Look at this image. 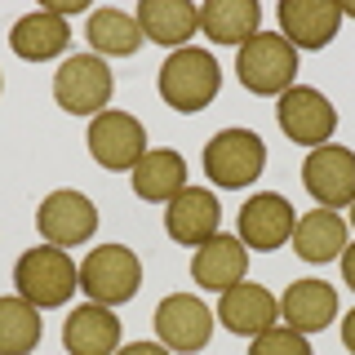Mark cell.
<instances>
[{"mask_svg":"<svg viewBox=\"0 0 355 355\" xmlns=\"http://www.w3.org/2000/svg\"><path fill=\"white\" fill-rule=\"evenodd\" d=\"M14 288L22 302H31L36 311L67 306L71 293L80 288V266L58 244H36L14 262Z\"/></svg>","mask_w":355,"mask_h":355,"instance_id":"6da1fadb","label":"cell"},{"mask_svg":"<svg viewBox=\"0 0 355 355\" xmlns=\"http://www.w3.org/2000/svg\"><path fill=\"white\" fill-rule=\"evenodd\" d=\"M222 89V67L209 49L200 44H187V49H173L169 58L160 62V98L182 116H196L218 98Z\"/></svg>","mask_w":355,"mask_h":355,"instance_id":"7a4b0ae2","label":"cell"},{"mask_svg":"<svg viewBox=\"0 0 355 355\" xmlns=\"http://www.w3.org/2000/svg\"><path fill=\"white\" fill-rule=\"evenodd\" d=\"M236 76L249 94L258 98H280L284 89H293L297 76V49L280 31H258L253 40H244L236 49Z\"/></svg>","mask_w":355,"mask_h":355,"instance_id":"3957f363","label":"cell"},{"mask_svg":"<svg viewBox=\"0 0 355 355\" xmlns=\"http://www.w3.org/2000/svg\"><path fill=\"white\" fill-rule=\"evenodd\" d=\"M111 94H116V76H111L107 58L98 53H71L62 58V67L53 71V103H58L67 116H89L107 111Z\"/></svg>","mask_w":355,"mask_h":355,"instance_id":"277c9868","label":"cell"},{"mask_svg":"<svg viewBox=\"0 0 355 355\" xmlns=\"http://www.w3.org/2000/svg\"><path fill=\"white\" fill-rule=\"evenodd\" d=\"M266 169V142L253 129H222L205 142V178L214 187L240 191V187L258 182Z\"/></svg>","mask_w":355,"mask_h":355,"instance_id":"5b68a950","label":"cell"},{"mask_svg":"<svg viewBox=\"0 0 355 355\" xmlns=\"http://www.w3.org/2000/svg\"><path fill=\"white\" fill-rule=\"evenodd\" d=\"M80 288L98 306H120L142 288V262L129 244H103L80 262Z\"/></svg>","mask_w":355,"mask_h":355,"instance_id":"8992f818","label":"cell"},{"mask_svg":"<svg viewBox=\"0 0 355 355\" xmlns=\"http://www.w3.org/2000/svg\"><path fill=\"white\" fill-rule=\"evenodd\" d=\"M89 155L111 173H133V164L147 155V129L129 111H98L89 120Z\"/></svg>","mask_w":355,"mask_h":355,"instance_id":"52a82bcc","label":"cell"},{"mask_svg":"<svg viewBox=\"0 0 355 355\" xmlns=\"http://www.w3.org/2000/svg\"><path fill=\"white\" fill-rule=\"evenodd\" d=\"M275 120H280L284 138L297 142V147H324V142L333 138V129H338V111H333V103L320 89L311 85H293L280 94V103H275Z\"/></svg>","mask_w":355,"mask_h":355,"instance_id":"ba28073f","label":"cell"},{"mask_svg":"<svg viewBox=\"0 0 355 355\" xmlns=\"http://www.w3.org/2000/svg\"><path fill=\"white\" fill-rule=\"evenodd\" d=\"M302 187L311 191L315 209H333V214L347 209L351 200H355V151L333 147V142L306 151V160H302Z\"/></svg>","mask_w":355,"mask_h":355,"instance_id":"9c48e42d","label":"cell"},{"mask_svg":"<svg viewBox=\"0 0 355 355\" xmlns=\"http://www.w3.org/2000/svg\"><path fill=\"white\" fill-rule=\"evenodd\" d=\"M36 227H40L44 244L76 249V244L94 240V231H98V209H94V200H89L85 191H71V187H62V191H49V196L40 200Z\"/></svg>","mask_w":355,"mask_h":355,"instance_id":"30bf717a","label":"cell"},{"mask_svg":"<svg viewBox=\"0 0 355 355\" xmlns=\"http://www.w3.org/2000/svg\"><path fill=\"white\" fill-rule=\"evenodd\" d=\"M155 333H160V347H169L178 355H196L214 338V311L196 293H169L155 306Z\"/></svg>","mask_w":355,"mask_h":355,"instance_id":"8fae6325","label":"cell"},{"mask_svg":"<svg viewBox=\"0 0 355 355\" xmlns=\"http://www.w3.org/2000/svg\"><path fill=\"white\" fill-rule=\"evenodd\" d=\"M297 227V209L288 205L280 191H258L244 200L240 209V244L258 253H275L284 249V240H293Z\"/></svg>","mask_w":355,"mask_h":355,"instance_id":"7c38bea8","label":"cell"},{"mask_svg":"<svg viewBox=\"0 0 355 355\" xmlns=\"http://www.w3.org/2000/svg\"><path fill=\"white\" fill-rule=\"evenodd\" d=\"M222 227V205L209 187H182L169 205H164V231L169 240L187 244V249H200L218 236Z\"/></svg>","mask_w":355,"mask_h":355,"instance_id":"4fadbf2b","label":"cell"},{"mask_svg":"<svg viewBox=\"0 0 355 355\" xmlns=\"http://www.w3.org/2000/svg\"><path fill=\"white\" fill-rule=\"evenodd\" d=\"M218 320H222V329L236 333V338H258V333L280 324V297H275L266 284L240 280V284H231L227 293H222Z\"/></svg>","mask_w":355,"mask_h":355,"instance_id":"5bb4252c","label":"cell"},{"mask_svg":"<svg viewBox=\"0 0 355 355\" xmlns=\"http://www.w3.org/2000/svg\"><path fill=\"white\" fill-rule=\"evenodd\" d=\"M342 27V5L333 0H284L280 5V36L293 49H324Z\"/></svg>","mask_w":355,"mask_h":355,"instance_id":"9a60e30c","label":"cell"},{"mask_svg":"<svg viewBox=\"0 0 355 355\" xmlns=\"http://www.w3.org/2000/svg\"><path fill=\"white\" fill-rule=\"evenodd\" d=\"M62 347H67V355H116L120 351L116 311L98 306V302L71 306V315L62 320Z\"/></svg>","mask_w":355,"mask_h":355,"instance_id":"2e32d148","label":"cell"},{"mask_svg":"<svg viewBox=\"0 0 355 355\" xmlns=\"http://www.w3.org/2000/svg\"><path fill=\"white\" fill-rule=\"evenodd\" d=\"M249 275V249L240 244V236H218L209 244H200L191 258V280L209 293H227L231 284H240Z\"/></svg>","mask_w":355,"mask_h":355,"instance_id":"e0dca14e","label":"cell"},{"mask_svg":"<svg viewBox=\"0 0 355 355\" xmlns=\"http://www.w3.org/2000/svg\"><path fill=\"white\" fill-rule=\"evenodd\" d=\"M280 320H284V329L306 333V338L320 333V329H329L333 320H338V288L324 284V280L288 284L284 297H280Z\"/></svg>","mask_w":355,"mask_h":355,"instance_id":"ac0fdd59","label":"cell"},{"mask_svg":"<svg viewBox=\"0 0 355 355\" xmlns=\"http://www.w3.org/2000/svg\"><path fill=\"white\" fill-rule=\"evenodd\" d=\"M138 27L142 36L164 44V49H187V40L200 36V9L191 0H142L138 5Z\"/></svg>","mask_w":355,"mask_h":355,"instance_id":"d6986e66","label":"cell"},{"mask_svg":"<svg viewBox=\"0 0 355 355\" xmlns=\"http://www.w3.org/2000/svg\"><path fill=\"white\" fill-rule=\"evenodd\" d=\"M67 44H71V27H67V18L49 14V9H31L9 27V49L27 62H49L67 53Z\"/></svg>","mask_w":355,"mask_h":355,"instance_id":"ffe728a7","label":"cell"},{"mask_svg":"<svg viewBox=\"0 0 355 355\" xmlns=\"http://www.w3.org/2000/svg\"><path fill=\"white\" fill-rule=\"evenodd\" d=\"M347 222H342V214H333V209H311V214L297 218L293 227V249L302 262H315L324 266L333 258H342V249H347Z\"/></svg>","mask_w":355,"mask_h":355,"instance_id":"44dd1931","label":"cell"},{"mask_svg":"<svg viewBox=\"0 0 355 355\" xmlns=\"http://www.w3.org/2000/svg\"><path fill=\"white\" fill-rule=\"evenodd\" d=\"M262 27V5L258 0H209L200 5V31L214 44H240L253 40Z\"/></svg>","mask_w":355,"mask_h":355,"instance_id":"7402d4cb","label":"cell"},{"mask_svg":"<svg viewBox=\"0 0 355 355\" xmlns=\"http://www.w3.org/2000/svg\"><path fill=\"white\" fill-rule=\"evenodd\" d=\"M187 187V160L178 151H147L133 164V196L147 205H169V200Z\"/></svg>","mask_w":355,"mask_h":355,"instance_id":"603a6c76","label":"cell"},{"mask_svg":"<svg viewBox=\"0 0 355 355\" xmlns=\"http://www.w3.org/2000/svg\"><path fill=\"white\" fill-rule=\"evenodd\" d=\"M85 40L94 44L98 58H129L142 44V27L125 9H94L85 22Z\"/></svg>","mask_w":355,"mask_h":355,"instance_id":"cb8c5ba5","label":"cell"},{"mask_svg":"<svg viewBox=\"0 0 355 355\" xmlns=\"http://www.w3.org/2000/svg\"><path fill=\"white\" fill-rule=\"evenodd\" d=\"M40 311L22 297H0V355H31L40 347Z\"/></svg>","mask_w":355,"mask_h":355,"instance_id":"d4e9b609","label":"cell"},{"mask_svg":"<svg viewBox=\"0 0 355 355\" xmlns=\"http://www.w3.org/2000/svg\"><path fill=\"white\" fill-rule=\"evenodd\" d=\"M249 355H311V342H306V333H293V329L275 324V329H266V333L253 338Z\"/></svg>","mask_w":355,"mask_h":355,"instance_id":"484cf974","label":"cell"},{"mask_svg":"<svg viewBox=\"0 0 355 355\" xmlns=\"http://www.w3.org/2000/svg\"><path fill=\"white\" fill-rule=\"evenodd\" d=\"M116 355H169V347H160V342H129Z\"/></svg>","mask_w":355,"mask_h":355,"instance_id":"4316f807","label":"cell"},{"mask_svg":"<svg viewBox=\"0 0 355 355\" xmlns=\"http://www.w3.org/2000/svg\"><path fill=\"white\" fill-rule=\"evenodd\" d=\"M44 9H49V14H58V18H67V14H80L85 0H49Z\"/></svg>","mask_w":355,"mask_h":355,"instance_id":"83f0119b","label":"cell"},{"mask_svg":"<svg viewBox=\"0 0 355 355\" xmlns=\"http://www.w3.org/2000/svg\"><path fill=\"white\" fill-rule=\"evenodd\" d=\"M342 280L355 288V244H347V249H342Z\"/></svg>","mask_w":355,"mask_h":355,"instance_id":"f1b7e54d","label":"cell"},{"mask_svg":"<svg viewBox=\"0 0 355 355\" xmlns=\"http://www.w3.org/2000/svg\"><path fill=\"white\" fill-rule=\"evenodd\" d=\"M342 347L355 355V311H347V315H342Z\"/></svg>","mask_w":355,"mask_h":355,"instance_id":"f546056e","label":"cell"},{"mask_svg":"<svg viewBox=\"0 0 355 355\" xmlns=\"http://www.w3.org/2000/svg\"><path fill=\"white\" fill-rule=\"evenodd\" d=\"M347 14H351V18H355V5H342V18H347Z\"/></svg>","mask_w":355,"mask_h":355,"instance_id":"4dcf8cb0","label":"cell"},{"mask_svg":"<svg viewBox=\"0 0 355 355\" xmlns=\"http://www.w3.org/2000/svg\"><path fill=\"white\" fill-rule=\"evenodd\" d=\"M347 214H351V227H355V200H351V205H347Z\"/></svg>","mask_w":355,"mask_h":355,"instance_id":"1f68e13d","label":"cell"},{"mask_svg":"<svg viewBox=\"0 0 355 355\" xmlns=\"http://www.w3.org/2000/svg\"><path fill=\"white\" fill-rule=\"evenodd\" d=\"M0 94H5V76H0Z\"/></svg>","mask_w":355,"mask_h":355,"instance_id":"d6a6232c","label":"cell"}]
</instances>
